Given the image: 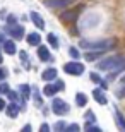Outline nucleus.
I'll return each mask as SVG.
<instances>
[{"label": "nucleus", "mask_w": 125, "mask_h": 132, "mask_svg": "<svg viewBox=\"0 0 125 132\" xmlns=\"http://www.w3.org/2000/svg\"><path fill=\"white\" fill-rule=\"evenodd\" d=\"M96 65H98L99 70H110L111 74L108 76V79L111 81V77H113L115 74H118L120 70L125 69V57H122V55H113V57H108V59L98 62Z\"/></svg>", "instance_id": "f257e3e1"}, {"label": "nucleus", "mask_w": 125, "mask_h": 132, "mask_svg": "<svg viewBox=\"0 0 125 132\" xmlns=\"http://www.w3.org/2000/svg\"><path fill=\"white\" fill-rule=\"evenodd\" d=\"M116 45L115 38H106V39H81L79 46L87 52H106L111 50Z\"/></svg>", "instance_id": "f03ea898"}, {"label": "nucleus", "mask_w": 125, "mask_h": 132, "mask_svg": "<svg viewBox=\"0 0 125 132\" xmlns=\"http://www.w3.org/2000/svg\"><path fill=\"white\" fill-rule=\"evenodd\" d=\"M101 21V17L96 14V12H89L82 17L81 21V29H93V28H96L98 22Z\"/></svg>", "instance_id": "7ed1b4c3"}, {"label": "nucleus", "mask_w": 125, "mask_h": 132, "mask_svg": "<svg viewBox=\"0 0 125 132\" xmlns=\"http://www.w3.org/2000/svg\"><path fill=\"white\" fill-rule=\"evenodd\" d=\"M63 70H65L67 74H72V76H81V74L84 72V65L79 64L77 60H74V62H70V64L63 65Z\"/></svg>", "instance_id": "20e7f679"}, {"label": "nucleus", "mask_w": 125, "mask_h": 132, "mask_svg": "<svg viewBox=\"0 0 125 132\" xmlns=\"http://www.w3.org/2000/svg\"><path fill=\"white\" fill-rule=\"evenodd\" d=\"M52 110H53V113H57V115H65V113L69 112V105L63 101V100L55 98L53 103H52Z\"/></svg>", "instance_id": "39448f33"}, {"label": "nucleus", "mask_w": 125, "mask_h": 132, "mask_svg": "<svg viewBox=\"0 0 125 132\" xmlns=\"http://www.w3.org/2000/svg\"><path fill=\"white\" fill-rule=\"evenodd\" d=\"M72 4V0H45V5L50 9H63Z\"/></svg>", "instance_id": "423d86ee"}, {"label": "nucleus", "mask_w": 125, "mask_h": 132, "mask_svg": "<svg viewBox=\"0 0 125 132\" xmlns=\"http://www.w3.org/2000/svg\"><path fill=\"white\" fill-rule=\"evenodd\" d=\"M81 9L82 7H77V9H74V10H67V12H63V14L60 15V19L65 21V22H72V21L77 19V14L81 12Z\"/></svg>", "instance_id": "0eeeda50"}, {"label": "nucleus", "mask_w": 125, "mask_h": 132, "mask_svg": "<svg viewBox=\"0 0 125 132\" xmlns=\"http://www.w3.org/2000/svg\"><path fill=\"white\" fill-rule=\"evenodd\" d=\"M9 34L15 39H21L24 36V28H22V26H17V24H12L9 28Z\"/></svg>", "instance_id": "6e6552de"}, {"label": "nucleus", "mask_w": 125, "mask_h": 132, "mask_svg": "<svg viewBox=\"0 0 125 132\" xmlns=\"http://www.w3.org/2000/svg\"><path fill=\"white\" fill-rule=\"evenodd\" d=\"M5 113L9 115L10 118H17L19 115V106H17V103H9V105H5Z\"/></svg>", "instance_id": "1a4fd4ad"}, {"label": "nucleus", "mask_w": 125, "mask_h": 132, "mask_svg": "<svg viewBox=\"0 0 125 132\" xmlns=\"http://www.w3.org/2000/svg\"><path fill=\"white\" fill-rule=\"evenodd\" d=\"M115 122H116V127L120 129L122 132H125V117L122 115V112L118 110V108H115Z\"/></svg>", "instance_id": "9d476101"}, {"label": "nucleus", "mask_w": 125, "mask_h": 132, "mask_svg": "<svg viewBox=\"0 0 125 132\" xmlns=\"http://www.w3.org/2000/svg\"><path fill=\"white\" fill-rule=\"evenodd\" d=\"M29 17H31V21L34 22V26H36L38 29H45V21H43V17H41L38 12H31Z\"/></svg>", "instance_id": "9b49d317"}, {"label": "nucleus", "mask_w": 125, "mask_h": 132, "mask_svg": "<svg viewBox=\"0 0 125 132\" xmlns=\"http://www.w3.org/2000/svg\"><path fill=\"white\" fill-rule=\"evenodd\" d=\"M58 72L57 69H46V70H43V74H41V77H43V81H53V79H57Z\"/></svg>", "instance_id": "f8f14e48"}, {"label": "nucleus", "mask_w": 125, "mask_h": 132, "mask_svg": "<svg viewBox=\"0 0 125 132\" xmlns=\"http://www.w3.org/2000/svg\"><path fill=\"white\" fill-rule=\"evenodd\" d=\"M93 96H94V100H96L99 105H106V103H108V100H106L105 93H103V89H99V88L93 91Z\"/></svg>", "instance_id": "ddd939ff"}, {"label": "nucleus", "mask_w": 125, "mask_h": 132, "mask_svg": "<svg viewBox=\"0 0 125 132\" xmlns=\"http://www.w3.org/2000/svg\"><path fill=\"white\" fill-rule=\"evenodd\" d=\"M28 43L31 45V46H38V45L41 43V36H39L38 33H31V34H28Z\"/></svg>", "instance_id": "4468645a"}, {"label": "nucleus", "mask_w": 125, "mask_h": 132, "mask_svg": "<svg viewBox=\"0 0 125 132\" xmlns=\"http://www.w3.org/2000/svg\"><path fill=\"white\" fill-rule=\"evenodd\" d=\"M38 57L41 60H50V59H52L48 48H46V46H39V45H38Z\"/></svg>", "instance_id": "2eb2a0df"}, {"label": "nucleus", "mask_w": 125, "mask_h": 132, "mask_svg": "<svg viewBox=\"0 0 125 132\" xmlns=\"http://www.w3.org/2000/svg\"><path fill=\"white\" fill-rule=\"evenodd\" d=\"M4 50L7 55H14L15 53V43L14 41H4Z\"/></svg>", "instance_id": "dca6fc26"}, {"label": "nucleus", "mask_w": 125, "mask_h": 132, "mask_svg": "<svg viewBox=\"0 0 125 132\" xmlns=\"http://www.w3.org/2000/svg\"><path fill=\"white\" fill-rule=\"evenodd\" d=\"M76 103H77V106H86L87 105V96L84 93H77L76 94Z\"/></svg>", "instance_id": "f3484780"}, {"label": "nucleus", "mask_w": 125, "mask_h": 132, "mask_svg": "<svg viewBox=\"0 0 125 132\" xmlns=\"http://www.w3.org/2000/svg\"><path fill=\"white\" fill-rule=\"evenodd\" d=\"M46 39H48V43L52 45L53 48H58V45H60V41H58V38H57V34H53V33H50L48 36H46Z\"/></svg>", "instance_id": "a211bd4d"}, {"label": "nucleus", "mask_w": 125, "mask_h": 132, "mask_svg": "<svg viewBox=\"0 0 125 132\" xmlns=\"http://www.w3.org/2000/svg\"><path fill=\"white\" fill-rule=\"evenodd\" d=\"M19 91H21V96H22V100H28V98H29V91H31V88H29L28 84H21Z\"/></svg>", "instance_id": "6ab92c4d"}, {"label": "nucleus", "mask_w": 125, "mask_h": 132, "mask_svg": "<svg viewBox=\"0 0 125 132\" xmlns=\"http://www.w3.org/2000/svg\"><path fill=\"white\" fill-rule=\"evenodd\" d=\"M43 93H45V96H53V94L57 93V88H55V86H52V84H48V86H45Z\"/></svg>", "instance_id": "aec40b11"}, {"label": "nucleus", "mask_w": 125, "mask_h": 132, "mask_svg": "<svg viewBox=\"0 0 125 132\" xmlns=\"http://www.w3.org/2000/svg\"><path fill=\"white\" fill-rule=\"evenodd\" d=\"M89 77H91V81H93V82H98V84H101V86H105V82H103V79H101V77L98 76L96 72H91V76H89Z\"/></svg>", "instance_id": "412c9836"}, {"label": "nucleus", "mask_w": 125, "mask_h": 132, "mask_svg": "<svg viewBox=\"0 0 125 132\" xmlns=\"http://www.w3.org/2000/svg\"><path fill=\"white\" fill-rule=\"evenodd\" d=\"M69 55H70L72 59H76V60L81 57V53H79V50H77V48H70V50H69Z\"/></svg>", "instance_id": "4be33fe9"}, {"label": "nucleus", "mask_w": 125, "mask_h": 132, "mask_svg": "<svg viewBox=\"0 0 125 132\" xmlns=\"http://www.w3.org/2000/svg\"><path fill=\"white\" fill-rule=\"evenodd\" d=\"M84 118H86L89 123L94 122V113H93V110H87V113H86V117H84Z\"/></svg>", "instance_id": "5701e85b"}, {"label": "nucleus", "mask_w": 125, "mask_h": 132, "mask_svg": "<svg viewBox=\"0 0 125 132\" xmlns=\"http://www.w3.org/2000/svg\"><path fill=\"white\" fill-rule=\"evenodd\" d=\"M53 129H55V130H63V129H65V123H63V122H57V123H55V125H53Z\"/></svg>", "instance_id": "b1692460"}, {"label": "nucleus", "mask_w": 125, "mask_h": 132, "mask_svg": "<svg viewBox=\"0 0 125 132\" xmlns=\"http://www.w3.org/2000/svg\"><path fill=\"white\" fill-rule=\"evenodd\" d=\"M0 93H4V94L9 93V84H7V82H4L2 86H0Z\"/></svg>", "instance_id": "393cba45"}, {"label": "nucleus", "mask_w": 125, "mask_h": 132, "mask_svg": "<svg viewBox=\"0 0 125 132\" xmlns=\"http://www.w3.org/2000/svg\"><path fill=\"white\" fill-rule=\"evenodd\" d=\"M65 130L67 132H72V130H79V125H77V123H72V125H69V127H65Z\"/></svg>", "instance_id": "a878e982"}, {"label": "nucleus", "mask_w": 125, "mask_h": 132, "mask_svg": "<svg viewBox=\"0 0 125 132\" xmlns=\"http://www.w3.org/2000/svg\"><path fill=\"white\" fill-rule=\"evenodd\" d=\"M7 94H9V98L12 100V101H15V100L19 98V94H17V93H14V91H10V89H9V93H7Z\"/></svg>", "instance_id": "bb28decb"}, {"label": "nucleus", "mask_w": 125, "mask_h": 132, "mask_svg": "<svg viewBox=\"0 0 125 132\" xmlns=\"http://www.w3.org/2000/svg\"><path fill=\"white\" fill-rule=\"evenodd\" d=\"M7 24H9V26L17 24V22H15V15H9V19H7Z\"/></svg>", "instance_id": "cd10ccee"}, {"label": "nucleus", "mask_w": 125, "mask_h": 132, "mask_svg": "<svg viewBox=\"0 0 125 132\" xmlns=\"http://www.w3.org/2000/svg\"><path fill=\"white\" fill-rule=\"evenodd\" d=\"M5 77H7V70H5V69H2V67H0V81H4Z\"/></svg>", "instance_id": "c85d7f7f"}, {"label": "nucleus", "mask_w": 125, "mask_h": 132, "mask_svg": "<svg viewBox=\"0 0 125 132\" xmlns=\"http://www.w3.org/2000/svg\"><path fill=\"white\" fill-rule=\"evenodd\" d=\"M39 130H41V132H48V130H50V127L46 125V123H43V125L39 127Z\"/></svg>", "instance_id": "c756f323"}, {"label": "nucleus", "mask_w": 125, "mask_h": 132, "mask_svg": "<svg viewBox=\"0 0 125 132\" xmlns=\"http://www.w3.org/2000/svg\"><path fill=\"white\" fill-rule=\"evenodd\" d=\"M55 88H57V91H58V89H63V82H62V81H57Z\"/></svg>", "instance_id": "7c9ffc66"}, {"label": "nucleus", "mask_w": 125, "mask_h": 132, "mask_svg": "<svg viewBox=\"0 0 125 132\" xmlns=\"http://www.w3.org/2000/svg\"><path fill=\"white\" fill-rule=\"evenodd\" d=\"M2 110H5V101L0 98V112H2Z\"/></svg>", "instance_id": "2f4dec72"}, {"label": "nucleus", "mask_w": 125, "mask_h": 132, "mask_svg": "<svg viewBox=\"0 0 125 132\" xmlns=\"http://www.w3.org/2000/svg\"><path fill=\"white\" fill-rule=\"evenodd\" d=\"M87 130H91V132H101V129H98V127H87Z\"/></svg>", "instance_id": "473e14b6"}, {"label": "nucleus", "mask_w": 125, "mask_h": 132, "mask_svg": "<svg viewBox=\"0 0 125 132\" xmlns=\"http://www.w3.org/2000/svg\"><path fill=\"white\" fill-rule=\"evenodd\" d=\"M28 130H31V125H24L22 127V132H28Z\"/></svg>", "instance_id": "72a5a7b5"}, {"label": "nucleus", "mask_w": 125, "mask_h": 132, "mask_svg": "<svg viewBox=\"0 0 125 132\" xmlns=\"http://www.w3.org/2000/svg\"><path fill=\"white\" fill-rule=\"evenodd\" d=\"M122 84H125V76H123V77H122Z\"/></svg>", "instance_id": "f704fd0d"}, {"label": "nucleus", "mask_w": 125, "mask_h": 132, "mask_svg": "<svg viewBox=\"0 0 125 132\" xmlns=\"http://www.w3.org/2000/svg\"><path fill=\"white\" fill-rule=\"evenodd\" d=\"M0 64H2V53H0Z\"/></svg>", "instance_id": "c9c22d12"}]
</instances>
